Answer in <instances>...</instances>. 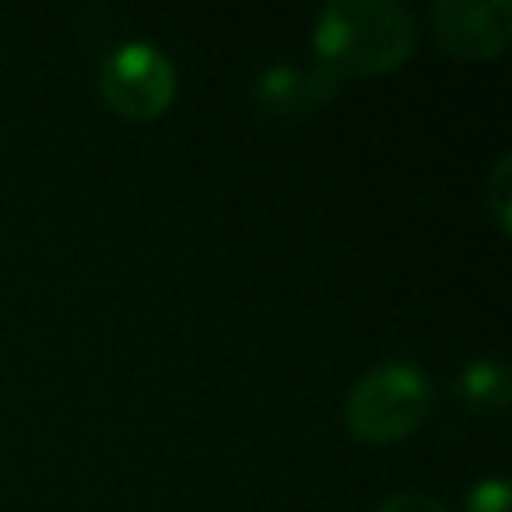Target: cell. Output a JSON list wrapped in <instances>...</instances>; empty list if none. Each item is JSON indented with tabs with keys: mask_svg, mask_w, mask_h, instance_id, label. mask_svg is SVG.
<instances>
[{
	"mask_svg": "<svg viewBox=\"0 0 512 512\" xmlns=\"http://www.w3.org/2000/svg\"><path fill=\"white\" fill-rule=\"evenodd\" d=\"M512 158L502 155L495 165V172H491V179L484 183V200H488V207L495 211L498 225L509 228V197H512V186H509V176H512Z\"/></svg>",
	"mask_w": 512,
	"mask_h": 512,
	"instance_id": "obj_7",
	"label": "cell"
},
{
	"mask_svg": "<svg viewBox=\"0 0 512 512\" xmlns=\"http://www.w3.org/2000/svg\"><path fill=\"white\" fill-rule=\"evenodd\" d=\"M467 512H509V488L505 481H484L470 491Z\"/></svg>",
	"mask_w": 512,
	"mask_h": 512,
	"instance_id": "obj_8",
	"label": "cell"
},
{
	"mask_svg": "<svg viewBox=\"0 0 512 512\" xmlns=\"http://www.w3.org/2000/svg\"><path fill=\"white\" fill-rule=\"evenodd\" d=\"M337 92V78L320 71H299V67H274L256 81V99L274 116H306L330 102Z\"/></svg>",
	"mask_w": 512,
	"mask_h": 512,
	"instance_id": "obj_5",
	"label": "cell"
},
{
	"mask_svg": "<svg viewBox=\"0 0 512 512\" xmlns=\"http://www.w3.org/2000/svg\"><path fill=\"white\" fill-rule=\"evenodd\" d=\"M316 53L323 71L341 78L383 74L404 64L414 50V18L386 0H337L316 22Z\"/></svg>",
	"mask_w": 512,
	"mask_h": 512,
	"instance_id": "obj_1",
	"label": "cell"
},
{
	"mask_svg": "<svg viewBox=\"0 0 512 512\" xmlns=\"http://www.w3.org/2000/svg\"><path fill=\"white\" fill-rule=\"evenodd\" d=\"M432 411V383L411 362H386L365 372L348 397V428L362 442L386 446L425 421Z\"/></svg>",
	"mask_w": 512,
	"mask_h": 512,
	"instance_id": "obj_2",
	"label": "cell"
},
{
	"mask_svg": "<svg viewBox=\"0 0 512 512\" xmlns=\"http://www.w3.org/2000/svg\"><path fill=\"white\" fill-rule=\"evenodd\" d=\"M460 390L477 411H502L509 404V369L498 358H477L463 369Z\"/></svg>",
	"mask_w": 512,
	"mask_h": 512,
	"instance_id": "obj_6",
	"label": "cell"
},
{
	"mask_svg": "<svg viewBox=\"0 0 512 512\" xmlns=\"http://www.w3.org/2000/svg\"><path fill=\"white\" fill-rule=\"evenodd\" d=\"M99 88L116 113L148 120L172 102L176 71L162 50L148 43H127L106 60L99 74Z\"/></svg>",
	"mask_w": 512,
	"mask_h": 512,
	"instance_id": "obj_3",
	"label": "cell"
},
{
	"mask_svg": "<svg viewBox=\"0 0 512 512\" xmlns=\"http://www.w3.org/2000/svg\"><path fill=\"white\" fill-rule=\"evenodd\" d=\"M435 36L453 57L491 60L512 29L509 0H442L432 8Z\"/></svg>",
	"mask_w": 512,
	"mask_h": 512,
	"instance_id": "obj_4",
	"label": "cell"
},
{
	"mask_svg": "<svg viewBox=\"0 0 512 512\" xmlns=\"http://www.w3.org/2000/svg\"><path fill=\"white\" fill-rule=\"evenodd\" d=\"M376 512H446V509L435 498L421 495V491H400V495H390L386 502H379Z\"/></svg>",
	"mask_w": 512,
	"mask_h": 512,
	"instance_id": "obj_9",
	"label": "cell"
}]
</instances>
